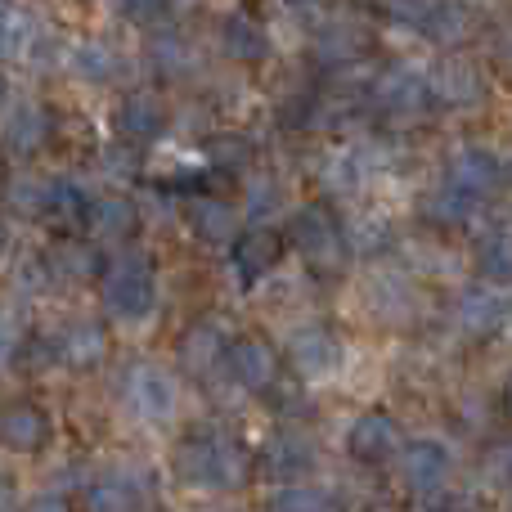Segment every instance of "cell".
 <instances>
[{"label": "cell", "instance_id": "1", "mask_svg": "<svg viewBox=\"0 0 512 512\" xmlns=\"http://www.w3.org/2000/svg\"><path fill=\"white\" fill-rule=\"evenodd\" d=\"M171 468H176V477L194 490H221V486L243 481V472H248V454H243L239 441H230V436L198 432V436H185V441L176 445Z\"/></svg>", "mask_w": 512, "mask_h": 512}, {"label": "cell", "instance_id": "2", "mask_svg": "<svg viewBox=\"0 0 512 512\" xmlns=\"http://www.w3.org/2000/svg\"><path fill=\"white\" fill-rule=\"evenodd\" d=\"M153 301H158V279H153V261L149 252L126 248L108 265L104 274V306L113 319L122 324H140L153 315Z\"/></svg>", "mask_w": 512, "mask_h": 512}, {"label": "cell", "instance_id": "3", "mask_svg": "<svg viewBox=\"0 0 512 512\" xmlns=\"http://www.w3.org/2000/svg\"><path fill=\"white\" fill-rule=\"evenodd\" d=\"M149 490L140 468H104L86 486V512H149Z\"/></svg>", "mask_w": 512, "mask_h": 512}, {"label": "cell", "instance_id": "4", "mask_svg": "<svg viewBox=\"0 0 512 512\" xmlns=\"http://www.w3.org/2000/svg\"><path fill=\"white\" fill-rule=\"evenodd\" d=\"M126 405L144 423H167L176 414V382H171V373H162L158 364H135L126 373Z\"/></svg>", "mask_w": 512, "mask_h": 512}, {"label": "cell", "instance_id": "5", "mask_svg": "<svg viewBox=\"0 0 512 512\" xmlns=\"http://www.w3.org/2000/svg\"><path fill=\"white\" fill-rule=\"evenodd\" d=\"M445 180L459 185L463 194H472V198H486V194H499V189H504L508 167L495 149H486V144H468V149H459L450 158V176Z\"/></svg>", "mask_w": 512, "mask_h": 512}, {"label": "cell", "instance_id": "6", "mask_svg": "<svg viewBox=\"0 0 512 512\" xmlns=\"http://www.w3.org/2000/svg\"><path fill=\"white\" fill-rule=\"evenodd\" d=\"M292 243H297L310 265H337L342 261V248H346V234H342V225L333 221L328 207H306V212L292 221Z\"/></svg>", "mask_w": 512, "mask_h": 512}, {"label": "cell", "instance_id": "7", "mask_svg": "<svg viewBox=\"0 0 512 512\" xmlns=\"http://www.w3.org/2000/svg\"><path fill=\"white\" fill-rule=\"evenodd\" d=\"M288 355L301 378H328L342 364V337L324 324H306L288 337Z\"/></svg>", "mask_w": 512, "mask_h": 512}, {"label": "cell", "instance_id": "8", "mask_svg": "<svg viewBox=\"0 0 512 512\" xmlns=\"http://www.w3.org/2000/svg\"><path fill=\"white\" fill-rule=\"evenodd\" d=\"M373 104L382 113H396V117H414L432 108V90H427L423 77H414L409 68H391L373 81Z\"/></svg>", "mask_w": 512, "mask_h": 512}, {"label": "cell", "instance_id": "9", "mask_svg": "<svg viewBox=\"0 0 512 512\" xmlns=\"http://www.w3.org/2000/svg\"><path fill=\"white\" fill-rule=\"evenodd\" d=\"M396 445H400V432H396V423H391V414H382V409L360 414L351 423V432H346V450H351L355 459H364V463L391 459Z\"/></svg>", "mask_w": 512, "mask_h": 512}, {"label": "cell", "instance_id": "10", "mask_svg": "<svg viewBox=\"0 0 512 512\" xmlns=\"http://www.w3.org/2000/svg\"><path fill=\"white\" fill-rule=\"evenodd\" d=\"M261 463L274 481H288L292 486V481H301L310 468H315V445H310L301 432H274L270 441H265Z\"/></svg>", "mask_w": 512, "mask_h": 512}, {"label": "cell", "instance_id": "11", "mask_svg": "<svg viewBox=\"0 0 512 512\" xmlns=\"http://www.w3.org/2000/svg\"><path fill=\"white\" fill-rule=\"evenodd\" d=\"M225 355H230L234 382L248 391H270L274 378H279V360H274V351L261 342V337H243V342H234Z\"/></svg>", "mask_w": 512, "mask_h": 512}, {"label": "cell", "instance_id": "12", "mask_svg": "<svg viewBox=\"0 0 512 512\" xmlns=\"http://www.w3.org/2000/svg\"><path fill=\"white\" fill-rule=\"evenodd\" d=\"M427 90H432V99H445L450 108H477L481 99H486L481 72L463 59L441 63V72H436V81H427Z\"/></svg>", "mask_w": 512, "mask_h": 512}, {"label": "cell", "instance_id": "13", "mask_svg": "<svg viewBox=\"0 0 512 512\" xmlns=\"http://www.w3.org/2000/svg\"><path fill=\"white\" fill-rule=\"evenodd\" d=\"M508 319V301L499 288H490V283H481V288H468L459 301V324L468 328L472 337H490L499 324Z\"/></svg>", "mask_w": 512, "mask_h": 512}, {"label": "cell", "instance_id": "14", "mask_svg": "<svg viewBox=\"0 0 512 512\" xmlns=\"http://www.w3.org/2000/svg\"><path fill=\"white\" fill-rule=\"evenodd\" d=\"M450 477V454L436 441H414L405 450V481L418 490V495H436Z\"/></svg>", "mask_w": 512, "mask_h": 512}, {"label": "cell", "instance_id": "15", "mask_svg": "<svg viewBox=\"0 0 512 512\" xmlns=\"http://www.w3.org/2000/svg\"><path fill=\"white\" fill-rule=\"evenodd\" d=\"M50 131H54V122L41 104H18L5 122V144L18 153V158H32L36 149H45Z\"/></svg>", "mask_w": 512, "mask_h": 512}, {"label": "cell", "instance_id": "16", "mask_svg": "<svg viewBox=\"0 0 512 512\" xmlns=\"http://www.w3.org/2000/svg\"><path fill=\"white\" fill-rule=\"evenodd\" d=\"M45 432H50L45 414L27 400H14V405L0 409V445H9V450H36L45 441Z\"/></svg>", "mask_w": 512, "mask_h": 512}, {"label": "cell", "instance_id": "17", "mask_svg": "<svg viewBox=\"0 0 512 512\" xmlns=\"http://www.w3.org/2000/svg\"><path fill=\"white\" fill-rule=\"evenodd\" d=\"M189 225H194V234L203 243L221 248V243H234L239 216H234V207L221 203V198H194V203H189Z\"/></svg>", "mask_w": 512, "mask_h": 512}, {"label": "cell", "instance_id": "18", "mask_svg": "<svg viewBox=\"0 0 512 512\" xmlns=\"http://www.w3.org/2000/svg\"><path fill=\"white\" fill-rule=\"evenodd\" d=\"M162 131V108L153 95H126V104L117 108V135L126 144H144Z\"/></svg>", "mask_w": 512, "mask_h": 512}, {"label": "cell", "instance_id": "19", "mask_svg": "<svg viewBox=\"0 0 512 512\" xmlns=\"http://www.w3.org/2000/svg\"><path fill=\"white\" fill-rule=\"evenodd\" d=\"M274 261H279V239L274 234H265V230H256L248 234V239H239L234 243V274L239 279H261V274H270L274 270Z\"/></svg>", "mask_w": 512, "mask_h": 512}, {"label": "cell", "instance_id": "20", "mask_svg": "<svg viewBox=\"0 0 512 512\" xmlns=\"http://www.w3.org/2000/svg\"><path fill=\"white\" fill-rule=\"evenodd\" d=\"M364 297H369L373 315H382V319H405L414 310V288L400 274H373Z\"/></svg>", "mask_w": 512, "mask_h": 512}, {"label": "cell", "instance_id": "21", "mask_svg": "<svg viewBox=\"0 0 512 512\" xmlns=\"http://www.w3.org/2000/svg\"><path fill=\"white\" fill-rule=\"evenodd\" d=\"M104 346H108L104 328L90 324V319H77V324L59 337V355L68 364H77V369H90V364L104 360Z\"/></svg>", "mask_w": 512, "mask_h": 512}, {"label": "cell", "instance_id": "22", "mask_svg": "<svg viewBox=\"0 0 512 512\" xmlns=\"http://www.w3.org/2000/svg\"><path fill=\"white\" fill-rule=\"evenodd\" d=\"M270 512H346L342 499L324 486H306V481H292L279 495L270 499Z\"/></svg>", "mask_w": 512, "mask_h": 512}, {"label": "cell", "instance_id": "23", "mask_svg": "<svg viewBox=\"0 0 512 512\" xmlns=\"http://www.w3.org/2000/svg\"><path fill=\"white\" fill-rule=\"evenodd\" d=\"M221 355H225V342L212 324H198L180 337V364H185V373H207Z\"/></svg>", "mask_w": 512, "mask_h": 512}, {"label": "cell", "instance_id": "24", "mask_svg": "<svg viewBox=\"0 0 512 512\" xmlns=\"http://www.w3.org/2000/svg\"><path fill=\"white\" fill-rule=\"evenodd\" d=\"M41 212L54 216V221H63V225H72L90 212V198H86V189L72 185V180H50V185H45V198H41Z\"/></svg>", "mask_w": 512, "mask_h": 512}, {"label": "cell", "instance_id": "25", "mask_svg": "<svg viewBox=\"0 0 512 512\" xmlns=\"http://www.w3.org/2000/svg\"><path fill=\"white\" fill-rule=\"evenodd\" d=\"M472 212H477V198L463 194V189L450 185V180H445L441 189H432V194H427V216H432L436 225H463Z\"/></svg>", "mask_w": 512, "mask_h": 512}, {"label": "cell", "instance_id": "26", "mask_svg": "<svg viewBox=\"0 0 512 512\" xmlns=\"http://www.w3.org/2000/svg\"><path fill=\"white\" fill-rule=\"evenodd\" d=\"M221 41H225V50H230L239 63H261L265 50H270L265 32L256 23H248V18H230V23H225V32H221Z\"/></svg>", "mask_w": 512, "mask_h": 512}, {"label": "cell", "instance_id": "27", "mask_svg": "<svg viewBox=\"0 0 512 512\" xmlns=\"http://www.w3.org/2000/svg\"><path fill=\"white\" fill-rule=\"evenodd\" d=\"M477 270L486 274L490 288H504L508 274H512V248H508V234L495 230L477 243Z\"/></svg>", "mask_w": 512, "mask_h": 512}, {"label": "cell", "instance_id": "28", "mask_svg": "<svg viewBox=\"0 0 512 512\" xmlns=\"http://www.w3.org/2000/svg\"><path fill=\"white\" fill-rule=\"evenodd\" d=\"M72 72H77L81 81H95V86H104V81H113L117 59H113V50H108V45L86 41V45H77V50H72Z\"/></svg>", "mask_w": 512, "mask_h": 512}, {"label": "cell", "instance_id": "29", "mask_svg": "<svg viewBox=\"0 0 512 512\" xmlns=\"http://www.w3.org/2000/svg\"><path fill=\"white\" fill-rule=\"evenodd\" d=\"M418 27H423L436 45H454V41H463V36H468V14H463V9H445L441 5V9H427Z\"/></svg>", "mask_w": 512, "mask_h": 512}, {"label": "cell", "instance_id": "30", "mask_svg": "<svg viewBox=\"0 0 512 512\" xmlns=\"http://www.w3.org/2000/svg\"><path fill=\"white\" fill-rule=\"evenodd\" d=\"M149 54H153V68H158L162 77H180V72H189V50H185V41H180L176 32L153 36Z\"/></svg>", "mask_w": 512, "mask_h": 512}, {"label": "cell", "instance_id": "31", "mask_svg": "<svg viewBox=\"0 0 512 512\" xmlns=\"http://www.w3.org/2000/svg\"><path fill=\"white\" fill-rule=\"evenodd\" d=\"M32 41V18L27 14H0V59H18Z\"/></svg>", "mask_w": 512, "mask_h": 512}, {"label": "cell", "instance_id": "32", "mask_svg": "<svg viewBox=\"0 0 512 512\" xmlns=\"http://www.w3.org/2000/svg\"><path fill=\"white\" fill-rule=\"evenodd\" d=\"M99 225H104L108 234H126L135 225V203L131 198H104V203H99Z\"/></svg>", "mask_w": 512, "mask_h": 512}, {"label": "cell", "instance_id": "33", "mask_svg": "<svg viewBox=\"0 0 512 512\" xmlns=\"http://www.w3.org/2000/svg\"><path fill=\"white\" fill-rule=\"evenodd\" d=\"M274 207H279V185H270V180H252V189H248V216L252 221H265Z\"/></svg>", "mask_w": 512, "mask_h": 512}, {"label": "cell", "instance_id": "34", "mask_svg": "<svg viewBox=\"0 0 512 512\" xmlns=\"http://www.w3.org/2000/svg\"><path fill=\"white\" fill-rule=\"evenodd\" d=\"M9 198H14V212H23V216H41L45 185H36V180H18V185L9 189Z\"/></svg>", "mask_w": 512, "mask_h": 512}, {"label": "cell", "instance_id": "35", "mask_svg": "<svg viewBox=\"0 0 512 512\" xmlns=\"http://www.w3.org/2000/svg\"><path fill=\"white\" fill-rule=\"evenodd\" d=\"M122 5L126 18H135V23H153V18L162 14V0H117Z\"/></svg>", "mask_w": 512, "mask_h": 512}, {"label": "cell", "instance_id": "36", "mask_svg": "<svg viewBox=\"0 0 512 512\" xmlns=\"http://www.w3.org/2000/svg\"><path fill=\"white\" fill-rule=\"evenodd\" d=\"M351 234H364V239H355V248H360V252H373V248H382V243H387V225H355Z\"/></svg>", "mask_w": 512, "mask_h": 512}, {"label": "cell", "instance_id": "37", "mask_svg": "<svg viewBox=\"0 0 512 512\" xmlns=\"http://www.w3.org/2000/svg\"><path fill=\"white\" fill-rule=\"evenodd\" d=\"M27 512H68V499L54 495V490H45V495H36L32 504H27Z\"/></svg>", "mask_w": 512, "mask_h": 512}, {"label": "cell", "instance_id": "38", "mask_svg": "<svg viewBox=\"0 0 512 512\" xmlns=\"http://www.w3.org/2000/svg\"><path fill=\"white\" fill-rule=\"evenodd\" d=\"M9 351H14V324H9V315L0 310V360H5Z\"/></svg>", "mask_w": 512, "mask_h": 512}, {"label": "cell", "instance_id": "39", "mask_svg": "<svg viewBox=\"0 0 512 512\" xmlns=\"http://www.w3.org/2000/svg\"><path fill=\"white\" fill-rule=\"evenodd\" d=\"M288 5H292V9H315L319 0H288Z\"/></svg>", "mask_w": 512, "mask_h": 512}, {"label": "cell", "instance_id": "40", "mask_svg": "<svg viewBox=\"0 0 512 512\" xmlns=\"http://www.w3.org/2000/svg\"><path fill=\"white\" fill-rule=\"evenodd\" d=\"M5 495H9V477L0 472V504H5Z\"/></svg>", "mask_w": 512, "mask_h": 512}, {"label": "cell", "instance_id": "41", "mask_svg": "<svg viewBox=\"0 0 512 512\" xmlns=\"http://www.w3.org/2000/svg\"><path fill=\"white\" fill-rule=\"evenodd\" d=\"M5 248H9V234H5V225H0V256H5Z\"/></svg>", "mask_w": 512, "mask_h": 512}, {"label": "cell", "instance_id": "42", "mask_svg": "<svg viewBox=\"0 0 512 512\" xmlns=\"http://www.w3.org/2000/svg\"><path fill=\"white\" fill-rule=\"evenodd\" d=\"M0 99H5V77H0Z\"/></svg>", "mask_w": 512, "mask_h": 512}]
</instances>
